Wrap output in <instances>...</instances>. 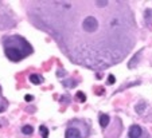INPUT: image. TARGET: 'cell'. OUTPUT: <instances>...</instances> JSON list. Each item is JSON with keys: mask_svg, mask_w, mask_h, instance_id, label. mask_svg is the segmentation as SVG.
<instances>
[{"mask_svg": "<svg viewBox=\"0 0 152 138\" xmlns=\"http://www.w3.org/2000/svg\"><path fill=\"white\" fill-rule=\"evenodd\" d=\"M22 131H23L24 134H31V133L34 131V129H32V126H30V125H26V126H23Z\"/></svg>", "mask_w": 152, "mask_h": 138, "instance_id": "obj_8", "label": "cell"}, {"mask_svg": "<svg viewBox=\"0 0 152 138\" xmlns=\"http://www.w3.org/2000/svg\"><path fill=\"white\" fill-rule=\"evenodd\" d=\"M108 124H109V115L101 114L100 115V125H101V127H106V126H108Z\"/></svg>", "mask_w": 152, "mask_h": 138, "instance_id": "obj_6", "label": "cell"}, {"mask_svg": "<svg viewBox=\"0 0 152 138\" xmlns=\"http://www.w3.org/2000/svg\"><path fill=\"white\" fill-rule=\"evenodd\" d=\"M82 28H83V31L88 32V34H94L98 30V20L94 16L89 15V16H86L82 20Z\"/></svg>", "mask_w": 152, "mask_h": 138, "instance_id": "obj_1", "label": "cell"}, {"mask_svg": "<svg viewBox=\"0 0 152 138\" xmlns=\"http://www.w3.org/2000/svg\"><path fill=\"white\" fill-rule=\"evenodd\" d=\"M108 78H109V79H108V83L113 85V83H115V82H116V79H115V77H113V75H109V77H108Z\"/></svg>", "mask_w": 152, "mask_h": 138, "instance_id": "obj_11", "label": "cell"}, {"mask_svg": "<svg viewBox=\"0 0 152 138\" xmlns=\"http://www.w3.org/2000/svg\"><path fill=\"white\" fill-rule=\"evenodd\" d=\"M141 133H143V130H141V127L139 126V125H132V126L129 127V138H139L141 135Z\"/></svg>", "mask_w": 152, "mask_h": 138, "instance_id": "obj_3", "label": "cell"}, {"mask_svg": "<svg viewBox=\"0 0 152 138\" xmlns=\"http://www.w3.org/2000/svg\"><path fill=\"white\" fill-rule=\"evenodd\" d=\"M77 98H78V99H80L81 102H85V99H86L85 94H83L82 91H78V92H77Z\"/></svg>", "mask_w": 152, "mask_h": 138, "instance_id": "obj_9", "label": "cell"}, {"mask_svg": "<svg viewBox=\"0 0 152 138\" xmlns=\"http://www.w3.org/2000/svg\"><path fill=\"white\" fill-rule=\"evenodd\" d=\"M30 81H31V83H34V85H40L43 82V78L38 74H32V75H30Z\"/></svg>", "mask_w": 152, "mask_h": 138, "instance_id": "obj_5", "label": "cell"}, {"mask_svg": "<svg viewBox=\"0 0 152 138\" xmlns=\"http://www.w3.org/2000/svg\"><path fill=\"white\" fill-rule=\"evenodd\" d=\"M143 107H145V103H141V105H139V106H136V110H137V113H141L143 111Z\"/></svg>", "mask_w": 152, "mask_h": 138, "instance_id": "obj_12", "label": "cell"}, {"mask_svg": "<svg viewBox=\"0 0 152 138\" xmlns=\"http://www.w3.org/2000/svg\"><path fill=\"white\" fill-rule=\"evenodd\" d=\"M39 130H40V133H42V138H49V130H47V127L46 126H40L39 127Z\"/></svg>", "mask_w": 152, "mask_h": 138, "instance_id": "obj_7", "label": "cell"}, {"mask_svg": "<svg viewBox=\"0 0 152 138\" xmlns=\"http://www.w3.org/2000/svg\"><path fill=\"white\" fill-rule=\"evenodd\" d=\"M109 4V1H96V6L97 7H106Z\"/></svg>", "mask_w": 152, "mask_h": 138, "instance_id": "obj_10", "label": "cell"}, {"mask_svg": "<svg viewBox=\"0 0 152 138\" xmlns=\"http://www.w3.org/2000/svg\"><path fill=\"white\" fill-rule=\"evenodd\" d=\"M24 99H26V101L27 102H30V101H32V95H26V97H24Z\"/></svg>", "mask_w": 152, "mask_h": 138, "instance_id": "obj_13", "label": "cell"}, {"mask_svg": "<svg viewBox=\"0 0 152 138\" xmlns=\"http://www.w3.org/2000/svg\"><path fill=\"white\" fill-rule=\"evenodd\" d=\"M6 56L8 58L10 61L19 62L20 59H23L24 54L19 48H16V47H6Z\"/></svg>", "mask_w": 152, "mask_h": 138, "instance_id": "obj_2", "label": "cell"}, {"mask_svg": "<svg viewBox=\"0 0 152 138\" xmlns=\"http://www.w3.org/2000/svg\"><path fill=\"white\" fill-rule=\"evenodd\" d=\"M65 138H82L80 130L74 129V127H70V129L66 130V134H65Z\"/></svg>", "mask_w": 152, "mask_h": 138, "instance_id": "obj_4", "label": "cell"}]
</instances>
